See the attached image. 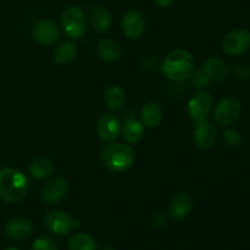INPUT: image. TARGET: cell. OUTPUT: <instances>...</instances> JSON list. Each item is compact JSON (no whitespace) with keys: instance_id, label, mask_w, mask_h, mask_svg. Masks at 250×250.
Returning a JSON list of instances; mask_svg holds the SVG:
<instances>
[{"instance_id":"9a60e30c","label":"cell","mask_w":250,"mask_h":250,"mask_svg":"<svg viewBox=\"0 0 250 250\" xmlns=\"http://www.w3.org/2000/svg\"><path fill=\"white\" fill-rule=\"evenodd\" d=\"M32 233V224L26 217H14L5 226V234L15 241L27 238Z\"/></svg>"},{"instance_id":"7402d4cb","label":"cell","mask_w":250,"mask_h":250,"mask_svg":"<svg viewBox=\"0 0 250 250\" xmlns=\"http://www.w3.org/2000/svg\"><path fill=\"white\" fill-rule=\"evenodd\" d=\"M126 102V94L122 88L117 85H110L104 93V103L111 111H119Z\"/></svg>"},{"instance_id":"9c48e42d","label":"cell","mask_w":250,"mask_h":250,"mask_svg":"<svg viewBox=\"0 0 250 250\" xmlns=\"http://www.w3.org/2000/svg\"><path fill=\"white\" fill-rule=\"evenodd\" d=\"M212 98L210 93L205 90H199L190 98L188 103V114L194 121L199 122L207 120L211 111Z\"/></svg>"},{"instance_id":"484cf974","label":"cell","mask_w":250,"mask_h":250,"mask_svg":"<svg viewBox=\"0 0 250 250\" xmlns=\"http://www.w3.org/2000/svg\"><path fill=\"white\" fill-rule=\"evenodd\" d=\"M222 141H224V143L226 146H231V148H236L242 142L241 133L238 131H236V129H226V131L222 132Z\"/></svg>"},{"instance_id":"d6986e66","label":"cell","mask_w":250,"mask_h":250,"mask_svg":"<svg viewBox=\"0 0 250 250\" xmlns=\"http://www.w3.org/2000/svg\"><path fill=\"white\" fill-rule=\"evenodd\" d=\"M97 51L100 59L106 62H114L121 56V48L119 44L109 38H103L98 42Z\"/></svg>"},{"instance_id":"6da1fadb","label":"cell","mask_w":250,"mask_h":250,"mask_svg":"<svg viewBox=\"0 0 250 250\" xmlns=\"http://www.w3.org/2000/svg\"><path fill=\"white\" fill-rule=\"evenodd\" d=\"M161 70L172 82H183L194 72V58L186 49H173L164 59Z\"/></svg>"},{"instance_id":"4316f807","label":"cell","mask_w":250,"mask_h":250,"mask_svg":"<svg viewBox=\"0 0 250 250\" xmlns=\"http://www.w3.org/2000/svg\"><path fill=\"white\" fill-rule=\"evenodd\" d=\"M192 76H193L192 83H193V85H194V87L204 88V87H207L208 84H209L210 80L208 78V76L205 75L204 71H198L195 75H192Z\"/></svg>"},{"instance_id":"d4e9b609","label":"cell","mask_w":250,"mask_h":250,"mask_svg":"<svg viewBox=\"0 0 250 250\" xmlns=\"http://www.w3.org/2000/svg\"><path fill=\"white\" fill-rule=\"evenodd\" d=\"M31 250H59L58 244L53 238L46 236H41L33 242Z\"/></svg>"},{"instance_id":"5bb4252c","label":"cell","mask_w":250,"mask_h":250,"mask_svg":"<svg viewBox=\"0 0 250 250\" xmlns=\"http://www.w3.org/2000/svg\"><path fill=\"white\" fill-rule=\"evenodd\" d=\"M194 200L188 192H178L170 203V215L175 220H183L190 214Z\"/></svg>"},{"instance_id":"83f0119b","label":"cell","mask_w":250,"mask_h":250,"mask_svg":"<svg viewBox=\"0 0 250 250\" xmlns=\"http://www.w3.org/2000/svg\"><path fill=\"white\" fill-rule=\"evenodd\" d=\"M232 72L239 80H247V78L250 77V67L248 65H246V63L236 65L233 70H232Z\"/></svg>"},{"instance_id":"52a82bcc","label":"cell","mask_w":250,"mask_h":250,"mask_svg":"<svg viewBox=\"0 0 250 250\" xmlns=\"http://www.w3.org/2000/svg\"><path fill=\"white\" fill-rule=\"evenodd\" d=\"M250 48V32L237 28L229 32L222 39V50L231 56H238Z\"/></svg>"},{"instance_id":"f546056e","label":"cell","mask_w":250,"mask_h":250,"mask_svg":"<svg viewBox=\"0 0 250 250\" xmlns=\"http://www.w3.org/2000/svg\"><path fill=\"white\" fill-rule=\"evenodd\" d=\"M102 250H116V249L112 248V247H105V248H103Z\"/></svg>"},{"instance_id":"e0dca14e","label":"cell","mask_w":250,"mask_h":250,"mask_svg":"<svg viewBox=\"0 0 250 250\" xmlns=\"http://www.w3.org/2000/svg\"><path fill=\"white\" fill-rule=\"evenodd\" d=\"M164 117L163 107L155 102H149L142 107L141 119L142 124L146 128H156L161 124Z\"/></svg>"},{"instance_id":"2e32d148","label":"cell","mask_w":250,"mask_h":250,"mask_svg":"<svg viewBox=\"0 0 250 250\" xmlns=\"http://www.w3.org/2000/svg\"><path fill=\"white\" fill-rule=\"evenodd\" d=\"M122 136L128 144H136L143 138L144 126L134 115H128L121 126Z\"/></svg>"},{"instance_id":"603a6c76","label":"cell","mask_w":250,"mask_h":250,"mask_svg":"<svg viewBox=\"0 0 250 250\" xmlns=\"http://www.w3.org/2000/svg\"><path fill=\"white\" fill-rule=\"evenodd\" d=\"M77 55V48L72 42H62L54 50V60L59 65H67L72 62Z\"/></svg>"},{"instance_id":"f1b7e54d","label":"cell","mask_w":250,"mask_h":250,"mask_svg":"<svg viewBox=\"0 0 250 250\" xmlns=\"http://www.w3.org/2000/svg\"><path fill=\"white\" fill-rule=\"evenodd\" d=\"M155 2L160 7H170L171 5H173L175 0H155Z\"/></svg>"},{"instance_id":"7c38bea8","label":"cell","mask_w":250,"mask_h":250,"mask_svg":"<svg viewBox=\"0 0 250 250\" xmlns=\"http://www.w3.org/2000/svg\"><path fill=\"white\" fill-rule=\"evenodd\" d=\"M97 133L102 141L114 142L121 133V122L115 115H103L97 124Z\"/></svg>"},{"instance_id":"7a4b0ae2","label":"cell","mask_w":250,"mask_h":250,"mask_svg":"<svg viewBox=\"0 0 250 250\" xmlns=\"http://www.w3.org/2000/svg\"><path fill=\"white\" fill-rule=\"evenodd\" d=\"M28 192V178L12 167L0 168V198L6 203L21 202Z\"/></svg>"},{"instance_id":"44dd1931","label":"cell","mask_w":250,"mask_h":250,"mask_svg":"<svg viewBox=\"0 0 250 250\" xmlns=\"http://www.w3.org/2000/svg\"><path fill=\"white\" fill-rule=\"evenodd\" d=\"M54 171V163L50 158L39 156L29 165V176L34 180H44L49 177Z\"/></svg>"},{"instance_id":"ffe728a7","label":"cell","mask_w":250,"mask_h":250,"mask_svg":"<svg viewBox=\"0 0 250 250\" xmlns=\"http://www.w3.org/2000/svg\"><path fill=\"white\" fill-rule=\"evenodd\" d=\"M89 20L92 26L98 32L109 31L112 23V17L109 10L104 6H94L89 12Z\"/></svg>"},{"instance_id":"ba28073f","label":"cell","mask_w":250,"mask_h":250,"mask_svg":"<svg viewBox=\"0 0 250 250\" xmlns=\"http://www.w3.org/2000/svg\"><path fill=\"white\" fill-rule=\"evenodd\" d=\"M60 28L54 21L48 19L39 20L32 28V37L38 44L44 46L54 45L60 39Z\"/></svg>"},{"instance_id":"30bf717a","label":"cell","mask_w":250,"mask_h":250,"mask_svg":"<svg viewBox=\"0 0 250 250\" xmlns=\"http://www.w3.org/2000/svg\"><path fill=\"white\" fill-rule=\"evenodd\" d=\"M146 21L141 12L129 10L122 17V31L128 39H138L143 36Z\"/></svg>"},{"instance_id":"277c9868","label":"cell","mask_w":250,"mask_h":250,"mask_svg":"<svg viewBox=\"0 0 250 250\" xmlns=\"http://www.w3.org/2000/svg\"><path fill=\"white\" fill-rule=\"evenodd\" d=\"M61 24L66 36L77 39L81 38L87 31V17L81 7L70 6L62 12Z\"/></svg>"},{"instance_id":"cb8c5ba5","label":"cell","mask_w":250,"mask_h":250,"mask_svg":"<svg viewBox=\"0 0 250 250\" xmlns=\"http://www.w3.org/2000/svg\"><path fill=\"white\" fill-rule=\"evenodd\" d=\"M68 250H97V243L90 234L76 233L68 241Z\"/></svg>"},{"instance_id":"5b68a950","label":"cell","mask_w":250,"mask_h":250,"mask_svg":"<svg viewBox=\"0 0 250 250\" xmlns=\"http://www.w3.org/2000/svg\"><path fill=\"white\" fill-rule=\"evenodd\" d=\"M242 104L233 97H226L220 100L214 110V120L220 126H229L239 119Z\"/></svg>"},{"instance_id":"8fae6325","label":"cell","mask_w":250,"mask_h":250,"mask_svg":"<svg viewBox=\"0 0 250 250\" xmlns=\"http://www.w3.org/2000/svg\"><path fill=\"white\" fill-rule=\"evenodd\" d=\"M216 128L208 120L197 122L194 128V143L200 150H208L212 148L216 141Z\"/></svg>"},{"instance_id":"8992f818","label":"cell","mask_w":250,"mask_h":250,"mask_svg":"<svg viewBox=\"0 0 250 250\" xmlns=\"http://www.w3.org/2000/svg\"><path fill=\"white\" fill-rule=\"evenodd\" d=\"M44 222H45L46 229L56 236H67L73 229L80 226L77 220L72 219L70 215L60 211V210L48 212Z\"/></svg>"},{"instance_id":"4dcf8cb0","label":"cell","mask_w":250,"mask_h":250,"mask_svg":"<svg viewBox=\"0 0 250 250\" xmlns=\"http://www.w3.org/2000/svg\"><path fill=\"white\" fill-rule=\"evenodd\" d=\"M5 250H19V249H16V248H6Z\"/></svg>"},{"instance_id":"4fadbf2b","label":"cell","mask_w":250,"mask_h":250,"mask_svg":"<svg viewBox=\"0 0 250 250\" xmlns=\"http://www.w3.org/2000/svg\"><path fill=\"white\" fill-rule=\"evenodd\" d=\"M68 190L67 182L61 177H55L48 181L42 188V200L46 204H54L62 199Z\"/></svg>"},{"instance_id":"ac0fdd59","label":"cell","mask_w":250,"mask_h":250,"mask_svg":"<svg viewBox=\"0 0 250 250\" xmlns=\"http://www.w3.org/2000/svg\"><path fill=\"white\" fill-rule=\"evenodd\" d=\"M203 71L208 76V78L214 82H220L227 77L226 63L217 56H210L209 59H207L203 66Z\"/></svg>"},{"instance_id":"3957f363","label":"cell","mask_w":250,"mask_h":250,"mask_svg":"<svg viewBox=\"0 0 250 250\" xmlns=\"http://www.w3.org/2000/svg\"><path fill=\"white\" fill-rule=\"evenodd\" d=\"M100 158H102L103 164L109 170L121 173L133 165L134 151L128 144L110 142L102 149Z\"/></svg>"}]
</instances>
